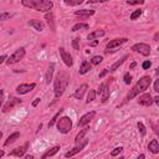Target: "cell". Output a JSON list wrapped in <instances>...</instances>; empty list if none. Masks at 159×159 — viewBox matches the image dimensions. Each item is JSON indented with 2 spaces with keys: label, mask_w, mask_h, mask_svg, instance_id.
I'll return each mask as SVG.
<instances>
[{
  "label": "cell",
  "mask_w": 159,
  "mask_h": 159,
  "mask_svg": "<svg viewBox=\"0 0 159 159\" xmlns=\"http://www.w3.org/2000/svg\"><path fill=\"white\" fill-rule=\"evenodd\" d=\"M102 60H103L102 56H93V57L91 58V63H92V65H98V63L102 62Z\"/></svg>",
  "instance_id": "30"
},
{
  "label": "cell",
  "mask_w": 159,
  "mask_h": 159,
  "mask_svg": "<svg viewBox=\"0 0 159 159\" xmlns=\"http://www.w3.org/2000/svg\"><path fill=\"white\" fill-rule=\"evenodd\" d=\"M103 87H104V83H102V84L99 86V88L97 89V92H96V94H97V93H98V94H101V93H102V89H103Z\"/></svg>",
  "instance_id": "43"
},
{
  "label": "cell",
  "mask_w": 159,
  "mask_h": 159,
  "mask_svg": "<svg viewBox=\"0 0 159 159\" xmlns=\"http://www.w3.org/2000/svg\"><path fill=\"white\" fill-rule=\"evenodd\" d=\"M107 0H88V4H94V2H103Z\"/></svg>",
  "instance_id": "44"
},
{
  "label": "cell",
  "mask_w": 159,
  "mask_h": 159,
  "mask_svg": "<svg viewBox=\"0 0 159 159\" xmlns=\"http://www.w3.org/2000/svg\"><path fill=\"white\" fill-rule=\"evenodd\" d=\"M150 65H152L150 61H144L143 65H142V67H143V70H148V68L150 67Z\"/></svg>",
  "instance_id": "40"
},
{
  "label": "cell",
  "mask_w": 159,
  "mask_h": 159,
  "mask_svg": "<svg viewBox=\"0 0 159 159\" xmlns=\"http://www.w3.org/2000/svg\"><path fill=\"white\" fill-rule=\"evenodd\" d=\"M29 25L30 26H32L35 30H37V31H42L43 29H45V24L42 22V21H40V20H30L29 21Z\"/></svg>",
  "instance_id": "15"
},
{
  "label": "cell",
  "mask_w": 159,
  "mask_h": 159,
  "mask_svg": "<svg viewBox=\"0 0 159 159\" xmlns=\"http://www.w3.org/2000/svg\"><path fill=\"white\" fill-rule=\"evenodd\" d=\"M87 143H88V140L83 138V139H82V140H81L80 143H77V145H76V147H75V148H73L72 150H70V152H67V153L65 154V157H66V158H70V157H73L75 154H77L78 152H81V150H82V149H83V148H84V147L87 145Z\"/></svg>",
  "instance_id": "7"
},
{
  "label": "cell",
  "mask_w": 159,
  "mask_h": 159,
  "mask_svg": "<svg viewBox=\"0 0 159 159\" xmlns=\"http://www.w3.org/2000/svg\"><path fill=\"white\" fill-rule=\"evenodd\" d=\"M140 15H142V10H140V9H139V10H135L134 12H132V15H130V20H135V19H138Z\"/></svg>",
  "instance_id": "33"
},
{
  "label": "cell",
  "mask_w": 159,
  "mask_h": 159,
  "mask_svg": "<svg viewBox=\"0 0 159 159\" xmlns=\"http://www.w3.org/2000/svg\"><path fill=\"white\" fill-rule=\"evenodd\" d=\"M27 147H29V143H25L22 147H17V148H15L10 154H11V155H15V157H22V155L25 154Z\"/></svg>",
  "instance_id": "14"
},
{
  "label": "cell",
  "mask_w": 159,
  "mask_h": 159,
  "mask_svg": "<svg viewBox=\"0 0 159 159\" xmlns=\"http://www.w3.org/2000/svg\"><path fill=\"white\" fill-rule=\"evenodd\" d=\"M103 35H104V30H96V31L91 32V34L87 36V39H88V40H94V39L101 37V36H103Z\"/></svg>",
  "instance_id": "21"
},
{
  "label": "cell",
  "mask_w": 159,
  "mask_h": 159,
  "mask_svg": "<svg viewBox=\"0 0 159 159\" xmlns=\"http://www.w3.org/2000/svg\"><path fill=\"white\" fill-rule=\"evenodd\" d=\"M128 5H140V4H144V0H128L127 1Z\"/></svg>",
  "instance_id": "37"
},
{
  "label": "cell",
  "mask_w": 159,
  "mask_h": 159,
  "mask_svg": "<svg viewBox=\"0 0 159 159\" xmlns=\"http://www.w3.org/2000/svg\"><path fill=\"white\" fill-rule=\"evenodd\" d=\"M82 2H83V0H65V4L70 5V6H76V5H80Z\"/></svg>",
  "instance_id": "29"
},
{
  "label": "cell",
  "mask_w": 159,
  "mask_h": 159,
  "mask_svg": "<svg viewBox=\"0 0 159 159\" xmlns=\"http://www.w3.org/2000/svg\"><path fill=\"white\" fill-rule=\"evenodd\" d=\"M109 93H111V92H109V88L104 84V87H103V89H102V93H101V94H102V102H106V101L108 99Z\"/></svg>",
  "instance_id": "27"
},
{
  "label": "cell",
  "mask_w": 159,
  "mask_h": 159,
  "mask_svg": "<svg viewBox=\"0 0 159 159\" xmlns=\"http://www.w3.org/2000/svg\"><path fill=\"white\" fill-rule=\"evenodd\" d=\"M2 99H4V92H2V89H0V106L2 103Z\"/></svg>",
  "instance_id": "45"
},
{
  "label": "cell",
  "mask_w": 159,
  "mask_h": 159,
  "mask_svg": "<svg viewBox=\"0 0 159 159\" xmlns=\"http://www.w3.org/2000/svg\"><path fill=\"white\" fill-rule=\"evenodd\" d=\"M62 111H63V109H60V111H58V112H57V113L53 116V118H52V119L50 120V123H48V127H52V125L55 124V122L57 120V118H58V116H60V113H61Z\"/></svg>",
  "instance_id": "32"
},
{
  "label": "cell",
  "mask_w": 159,
  "mask_h": 159,
  "mask_svg": "<svg viewBox=\"0 0 159 159\" xmlns=\"http://www.w3.org/2000/svg\"><path fill=\"white\" fill-rule=\"evenodd\" d=\"M158 35H159V34L157 32V34H155V36H154V40H155V41H158Z\"/></svg>",
  "instance_id": "50"
},
{
  "label": "cell",
  "mask_w": 159,
  "mask_h": 159,
  "mask_svg": "<svg viewBox=\"0 0 159 159\" xmlns=\"http://www.w3.org/2000/svg\"><path fill=\"white\" fill-rule=\"evenodd\" d=\"M108 71H109V70H103V71H102V72L99 73V78H102V77H104V76H106V75L108 73Z\"/></svg>",
  "instance_id": "42"
},
{
  "label": "cell",
  "mask_w": 159,
  "mask_h": 159,
  "mask_svg": "<svg viewBox=\"0 0 159 159\" xmlns=\"http://www.w3.org/2000/svg\"><path fill=\"white\" fill-rule=\"evenodd\" d=\"M17 103H21V99H19V98H15V97L10 98V99L6 102V104L4 106V108H2V112H4V113L9 112V111H10V109H12V108H14V106H15V104H17Z\"/></svg>",
  "instance_id": "11"
},
{
  "label": "cell",
  "mask_w": 159,
  "mask_h": 159,
  "mask_svg": "<svg viewBox=\"0 0 159 159\" xmlns=\"http://www.w3.org/2000/svg\"><path fill=\"white\" fill-rule=\"evenodd\" d=\"M138 128H139V130H140V134L144 137L145 133H147V129H145V127H144V124H143L142 122H138Z\"/></svg>",
  "instance_id": "35"
},
{
  "label": "cell",
  "mask_w": 159,
  "mask_h": 159,
  "mask_svg": "<svg viewBox=\"0 0 159 159\" xmlns=\"http://www.w3.org/2000/svg\"><path fill=\"white\" fill-rule=\"evenodd\" d=\"M72 45H73V47H75V50H78V48H80V39H78V37H76V39L73 40V42H72Z\"/></svg>",
  "instance_id": "39"
},
{
  "label": "cell",
  "mask_w": 159,
  "mask_h": 159,
  "mask_svg": "<svg viewBox=\"0 0 159 159\" xmlns=\"http://www.w3.org/2000/svg\"><path fill=\"white\" fill-rule=\"evenodd\" d=\"M132 50L135 51V52H139V53H142V55H144V56H148V55L150 53V47H149V45L143 43V42L133 45V46H132Z\"/></svg>",
  "instance_id": "6"
},
{
  "label": "cell",
  "mask_w": 159,
  "mask_h": 159,
  "mask_svg": "<svg viewBox=\"0 0 159 159\" xmlns=\"http://www.w3.org/2000/svg\"><path fill=\"white\" fill-rule=\"evenodd\" d=\"M21 4L26 7L42 12H47L53 7V4L50 0H21Z\"/></svg>",
  "instance_id": "1"
},
{
  "label": "cell",
  "mask_w": 159,
  "mask_h": 159,
  "mask_svg": "<svg viewBox=\"0 0 159 159\" xmlns=\"http://www.w3.org/2000/svg\"><path fill=\"white\" fill-rule=\"evenodd\" d=\"M154 91L155 92L159 91V80H155V82H154Z\"/></svg>",
  "instance_id": "41"
},
{
  "label": "cell",
  "mask_w": 159,
  "mask_h": 159,
  "mask_svg": "<svg viewBox=\"0 0 159 159\" xmlns=\"http://www.w3.org/2000/svg\"><path fill=\"white\" fill-rule=\"evenodd\" d=\"M153 99H154L155 103H159V97H155V98H153Z\"/></svg>",
  "instance_id": "49"
},
{
  "label": "cell",
  "mask_w": 159,
  "mask_h": 159,
  "mask_svg": "<svg viewBox=\"0 0 159 159\" xmlns=\"http://www.w3.org/2000/svg\"><path fill=\"white\" fill-rule=\"evenodd\" d=\"M127 58H128V56H127V55H125V56H123V57H122L119 61L114 62V63L111 66V70H109V71H116V70H117V68H118V67H119V66H120V65L124 62V60H127Z\"/></svg>",
  "instance_id": "26"
},
{
  "label": "cell",
  "mask_w": 159,
  "mask_h": 159,
  "mask_svg": "<svg viewBox=\"0 0 159 159\" xmlns=\"http://www.w3.org/2000/svg\"><path fill=\"white\" fill-rule=\"evenodd\" d=\"M94 14V10H87V9H82V10H77L75 11V15L82 16V17H89Z\"/></svg>",
  "instance_id": "18"
},
{
  "label": "cell",
  "mask_w": 159,
  "mask_h": 159,
  "mask_svg": "<svg viewBox=\"0 0 159 159\" xmlns=\"http://www.w3.org/2000/svg\"><path fill=\"white\" fill-rule=\"evenodd\" d=\"M130 82H132V76H130L129 73H125V75H124V83H125V84H129Z\"/></svg>",
  "instance_id": "38"
},
{
  "label": "cell",
  "mask_w": 159,
  "mask_h": 159,
  "mask_svg": "<svg viewBox=\"0 0 159 159\" xmlns=\"http://www.w3.org/2000/svg\"><path fill=\"white\" fill-rule=\"evenodd\" d=\"M124 42H127V39H125V37H122V39H114V40L109 41V42L107 43L106 52H109L111 50H113V48H116V47L120 46V45H122V43H124Z\"/></svg>",
  "instance_id": "8"
},
{
  "label": "cell",
  "mask_w": 159,
  "mask_h": 159,
  "mask_svg": "<svg viewBox=\"0 0 159 159\" xmlns=\"http://www.w3.org/2000/svg\"><path fill=\"white\" fill-rule=\"evenodd\" d=\"M57 129H58L60 133H63V134L68 133L72 129V120L66 116L61 117L58 119V122H57Z\"/></svg>",
  "instance_id": "4"
},
{
  "label": "cell",
  "mask_w": 159,
  "mask_h": 159,
  "mask_svg": "<svg viewBox=\"0 0 159 159\" xmlns=\"http://www.w3.org/2000/svg\"><path fill=\"white\" fill-rule=\"evenodd\" d=\"M39 102H40V98H36V99L32 102V106H34V107H36V106L39 104Z\"/></svg>",
  "instance_id": "47"
},
{
  "label": "cell",
  "mask_w": 159,
  "mask_h": 159,
  "mask_svg": "<svg viewBox=\"0 0 159 159\" xmlns=\"http://www.w3.org/2000/svg\"><path fill=\"white\" fill-rule=\"evenodd\" d=\"M45 17H46V20L48 21V24L51 22V27H52V29H55V26H53V24H52V21H53V15H52L51 12H50V14L47 12V14L45 15Z\"/></svg>",
  "instance_id": "34"
},
{
  "label": "cell",
  "mask_w": 159,
  "mask_h": 159,
  "mask_svg": "<svg viewBox=\"0 0 159 159\" xmlns=\"http://www.w3.org/2000/svg\"><path fill=\"white\" fill-rule=\"evenodd\" d=\"M93 117H94V112H88V113H86L84 116H82L81 119L78 120V128H80V127H83V125H86V124H88L89 120H91Z\"/></svg>",
  "instance_id": "12"
},
{
  "label": "cell",
  "mask_w": 159,
  "mask_h": 159,
  "mask_svg": "<svg viewBox=\"0 0 159 159\" xmlns=\"http://www.w3.org/2000/svg\"><path fill=\"white\" fill-rule=\"evenodd\" d=\"M24 56H25V48H24V47H20V48H17V50L6 60V65H7V66L14 65V63L19 62L20 60H22Z\"/></svg>",
  "instance_id": "5"
},
{
  "label": "cell",
  "mask_w": 159,
  "mask_h": 159,
  "mask_svg": "<svg viewBox=\"0 0 159 159\" xmlns=\"http://www.w3.org/2000/svg\"><path fill=\"white\" fill-rule=\"evenodd\" d=\"M86 89H87V84H86V83L81 84V86L77 88V91L75 92V98H76V99H81V98L83 97V94H84Z\"/></svg>",
  "instance_id": "17"
},
{
  "label": "cell",
  "mask_w": 159,
  "mask_h": 159,
  "mask_svg": "<svg viewBox=\"0 0 159 159\" xmlns=\"http://www.w3.org/2000/svg\"><path fill=\"white\" fill-rule=\"evenodd\" d=\"M148 149H149L152 153H154V154L159 153V144H158V140H157V139H153V140L148 144Z\"/></svg>",
  "instance_id": "19"
},
{
  "label": "cell",
  "mask_w": 159,
  "mask_h": 159,
  "mask_svg": "<svg viewBox=\"0 0 159 159\" xmlns=\"http://www.w3.org/2000/svg\"><path fill=\"white\" fill-rule=\"evenodd\" d=\"M87 29H89V25L88 24H81V22H78V24H76V25L72 26V31L73 32H76L78 30H87Z\"/></svg>",
  "instance_id": "25"
},
{
  "label": "cell",
  "mask_w": 159,
  "mask_h": 159,
  "mask_svg": "<svg viewBox=\"0 0 159 159\" xmlns=\"http://www.w3.org/2000/svg\"><path fill=\"white\" fill-rule=\"evenodd\" d=\"M97 43H98V41H97V40H94V41H92V42L89 43V46H96Z\"/></svg>",
  "instance_id": "48"
},
{
  "label": "cell",
  "mask_w": 159,
  "mask_h": 159,
  "mask_svg": "<svg viewBox=\"0 0 159 159\" xmlns=\"http://www.w3.org/2000/svg\"><path fill=\"white\" fill-rule=\"evenodd\" d=\"M6 58H7V57H6L5 55H1V56H0V65H1V63H2V62L6 60Z\"/></svg>",
  "instance_id": "46"
},
{
  "label": "cell",
  "mask_w": 159,
  "mask_h": 159,
  "mask_svg": "<svg viewBox=\"0 0 159 159\" xmlns=\"http://www.w3.org/2000/svg\"><path fill=\"white\" fill-rule=\"evenodd\" d=\"M19 137H20V133L19 132H15V133H12L11 135H9V138L5 140V145H9V144H11V143H14L16 139H19Z\"/></svg>",
  "instance_id": "22"
},
{
  "label": "cell",
  "mask_w": 159,
  "mask_h": 159,
  "mask_svg": "<svg viewBox=\"0 0 159 159\" xmlns=\"http://www.w3.org/2000/svg\"><path fill=\"white\" fill-rule=\"evenodd\" d=\"M1 137H2V133H1V132H0V139H1Z\"/></svg>",
  "instance_id": "52"
},
{
  "label": "cell",
  "mask_w": 159,
  "mask_h": 159,
  "mask_svg": "<svg viewBox=\"0 0 159 159\" xmlns=\"http://www.w3.org/2000/svg\"><path fill=\"white\" fill-rule=\"evenodd\" d=\"M35 83H30V84H27V83H22V84H19L17 87H16V92L17 93H20V94H26V93H29L30 91H32L34 88H35Z\"/></svg>",
  "instance_id": "10"
},
{
  "label": "cell",
  "mask_w": 159,
  "mask_h": 159,
  "mask_svg": "<svg viewBox=\"0 0 159 159\" xmlns=\"http://www.w3.org/2000/svg\"><path fill=\"white\" fill-rule=\"evenodd\" d=\"M4 155V150H0V157H2Z\"/></svg>",
  "instance_id": "51"
},
{
  "label": "cell",
  "mask_w": 159,
  "mask_h": 159,
  "mask_svg": "<svg viewBox=\"0 0 159 159\" xmlns=\"http://www.w3.org/2000/svg\"><path fill=\"white\" fill-rule=\"evenodd\" d=\"M87 132H88V128H87V127H86V128H83V129H82V130L76 135V138H75V143H76V144H77V143H80V142L84 138V135L87 134Z\"/></svg>",
  "instance_id": "24"
},
{
  "label": "cell",
  "mask_w": 159,
  "mask_h": 159,
  "mask_svg": "<svg viewBox=\"0 0 159 159\" xmlns=\"http://www.w3.org/2000/svg\"><path fill=\"white\" fill-rule=\"evenodd\" d=\"M138 103L142 104V106H150L153 103V98H152V96L149 93H145V94H143V96L139 97Z\"/></svg>",
  "instance_id": "13"
},
{
  "label": "cell",
  "mask_w": 159,
  "mask_h": 159,
  "mask_svg": "<svg viewBox=\"0 0 159 159\" xmlns=\"http://www.w3.org/2000/svg\"><path fill=\"white\" fill-rule=\"evenodd\" d=\"M91 68H92V67H91V63L87 62V61H83L82 65H81V67H80V75H84V73L89 72Z\"/></svg>",
  "instance_id": "20"
},
{
  "label": "cell",
  "mask_w": 159,
  "mask_h": 159,
  "mask_svg": "<svg viewBox=\"0 0 159 159\" xmlns=\"http://www.w3.org/2000/svg\"><path fill=\"white\" fill-rule=\"evenodd\" d=\"M53 71H55V63H50V66H48V68H47V72H46V76H45L46 84H50V82L52 81Z\"/></svg>",
  "instance_id": "16"
},
{
  "label": "cell",
  "mask_w": 159,
  "mask_h": 159,
  "mask_svg": "<svg viewBox=\"0 0 159 159\" xmlns=\"http://www.w3.org/2000/svg\"><path fill=\"white\" fill-rule=\"evenodd\" d=\"M94 98H96V91H94V89H89V92H88V94H87L86 102L89 103V102H92Z\"/></svg>",
  "instance_id": "28"
},
{
  "label": "cell",
  "mask_w": 159,
  "mask_h": 159,
  "mask_svg": "<svg viewBox=\"0 0 159 159\" xmlns=\"http://www.w3.org/2000/svg\"><path fill=\"white\" fill-rule=\"evenodd\" d=\"M58 149H60V147L58 145H56V147H53V148H51V149H48L41 158L42 159H45V158H48V157H52V155H55L57 152H58Z\"/></svg>",
  "instance_id": "23"
},
{
  "label": "cell",
  "mask_w": 159,
  "mask_h": 159,
  "mask_svg": "<svg viewBox=\"0 0 159 159\" xmlns=\"http://www.w3.org/2000/svg\"><path fill=\"white\" fill-rule=\"evenodd\" d=\"M68 81H70V77L66 72H61L56 76L55 78V97L56 98H60L63 94L65 89L67 88Z\"/></svg>",
  "instance_id": "2"
},
{
  "label": "cell",
  "mask_w": 159,
  "mask_h": 159,
  "mask_svg": "<svg viewBox=\"0 0 159 159\" xmlns=\"http://www.w3.org/2000/svg\"><path fill=\"white\" fill-rule=\"evenodd\" d=\"M10 17H12V14H10V12H1V14H0V21L9 20Z\"/></svg>",
  "instance_id": "31"
},
{
  "label": "cell",
  "mask_w": 159,
  "mask_h": 159,
  "mask_svg": "<svg viewBox=\"0 0 159 159\" xmlns=\"http://www.w3.org/2000/svg\"><path fill=\"white\" fill-rule=\"evenodd\" d=\"M122 150H123V148H122V147L114 148V149H113V150L111 152V155H112V157H116V155H118V154H119V153H120Z\"/></svg>",
  "instance_id": "36"
},
{
  "label": "cell",
  "mask_w": 159,
  "mask_h": 159,
  "mask_svg": "<svg viewBox=\"0 0 159 159\" xmlns=\"http://www.w3.org/2000/svg\"><path fill=\"white\" fill-rule=\"evenodd\" d=\"M150 83H152V78H150L149 76L142 77V78L135 83V86L129 91V93H128V96H127V99H132V98H134L137 94L144 92V91L150 86Z\"/></svg>",
  "instance_id": "3"
},
{
  "label": "cell",
  "mask_w": 159,
  "mask_h": 159,
  "mask_svg": "<svg viewBox=\"0 0 159 159\" xmlns=\"http://www.w3.org/2000/svg\"><path fill=\"white\" fill-rule=\"evenodd\" d=\"M58 52H60V56H61V58L63 60L65 65H66V66H68V67H71V66H72V63H73L71 55H70V53H68L63 47H60V48H58Z\"/></svg>",
  "instance_id": "9"
}]
</instances>
